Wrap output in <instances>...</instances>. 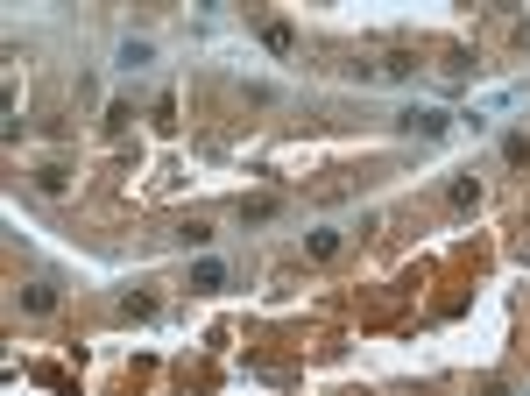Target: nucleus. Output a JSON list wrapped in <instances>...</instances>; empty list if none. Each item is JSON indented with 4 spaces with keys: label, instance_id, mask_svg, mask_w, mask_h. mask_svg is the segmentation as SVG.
<instances>
[{
    "label": "nucleus",
    "instance_id": "obj_4",
    "mask_svg": "<svg viewBox=\"0 0 530 396\" xmlns=\"http://www.w3.org/2000/svg\"><path fill=\"white\" fill-rule=\"evenodd\" d=\"M22 305H28V312H50V305H57V291H50V284H28V291H22Z\"/></svg>",
    "mask_w": 530,
    "mask_h": 396
},
{
    "label": "nucleus",
    "instance_id": "obj_1",
    "mask_svg": "<svg viewBox=\"0 0 530 396\" xmlns=\"http://www.w3.org/2000/svg\"><path fill=\"white\" fill-rule=\"evenodd\" d=\"M403 128L424 134V142H439V134H446V113H439V106H418V113H403Z\"/></svg>",
    "mask_w": 530,
    "mask_h": 396
},
{
    "label": "nucleus",
    "instance_id": "obj_3",
    "mask_svg": "<svg viewBox=\"0 0 530 396\" xmlns=\"http://www.w3.org/2000/svg\"><path fill=\"white\" fill-rule=\"evenodd\" d=\"M227 284V262H198L191 269V291H219Z\"/></svg>",
    "mask_w": 530,
    "mask_h": 396
},
{
    "label": "nucleus",
    "instance_id": "obj_2",
    "mask_svg": "<svg viewBox=\"0 0 530 396\" xmlns=\"http://www.w3.org/2000/svg\"><path fill=\"white\" fill-rule=\"evenodd\" d=\"M304 255H312V262L340 255V227H312V234H304Z\"/></svg>",
    "mask_w": 530,
    "mask_h": 396
}]
</instances>
